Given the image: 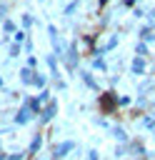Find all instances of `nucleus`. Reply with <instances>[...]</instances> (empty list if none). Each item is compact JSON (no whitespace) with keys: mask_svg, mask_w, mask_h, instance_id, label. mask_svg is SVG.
Masks as SVG:
<instances>
[{"mask_svg":"<svg viewBox=\"0 0 155 160\" xmlns=\"http://www.w3.org/2000/svg\"><path fill=\"white\" fill-rule=\"evenodd\" d=\"M80 48H78V40H72L68 48H65V55H62V62H65V68L70 70V72H75L78 68H80Z\"/></svg>","mask_w":155,"mask_h":160,"instance_id":"1","label":"nucleus"},{"mask_svg":"<svg viewBox=\"0 0 155 160\" xmlns=\"http://www.w3.org/2000/svg\"><path fill=\"white\" fill-rule=\"evenodd\" d=\"M98 105H100L102 115H112V112L118 110V92H115V90H105V92H100Z\"/></svg>","mask_w":155,"mask_h":160,"instance_id":"2","label":"nucleus"},{"mask_svg":"<svg viewBox=\"0 0 155 160\" xmlns=\"http://www.w3.org/2000/svg\"><path fill=\"white\" fill-rule=\"evenodd\" d=\"M75 150V140H62V142H55L52 148H50V160H65L70 152Z\"/></svg>","mask_w":155,"mask_h":160,"instance_id":"3","label":"nucleus"},{"mask_svg":"<svg viewBox=\"0 0 155 160\" xmlns=\"http://www.w3.org/2000/svg\"><path fill=\"white\" fill-rule=\"evenodd\" d=\"M48 35H50V42H52V55H55L58 60H62V55H65V45L60 42L58 28H55V25H48Z\"/></svg>","mask_w":155,"mask_h":160,"instance_id":"4","label":"nucleus"},{"mask_svg":"<svg viewBox=\"0 0 155 160\" xmlns=\"http://www.w3.org/2000/svg\"><path fill=\"white\" fill-rule=\"evenodd\" d=\"M58 108H60V105H58V100L52 98V100H50V102H48V105L42 108V112L38 115V120H40V125H50V122L55 120V115H58Z\"/></svg>","mask_w":155,"mask_h":160,"instance_id":"5","label":"nucleus"},{"mask_svg":"<svg viewBox=\"0 0 155 160\" xmlns=\"http://www.w3.org/2000/svg\"><path fill=\"white\" fill-rule=\"evenodd\" d=\"M32 118H35V115H32L30 105H28V102H22V105L18 108V112H15V125H28Z\"/></svg>","mask_w":155,"mask_h":160,"instance_id":"6","label":"nucleus"},{"mask_svg":"<svg viewBox=\"0 0 155 160\" xmlns=\"http://www.w3.org/2000/svg\"><path fill=\"white\" fill-rule=\"evenodd\" d=\"M45 62H48V68H50V78H52V80H60V65H58L60 60L50 52V55H45Z\"/></svg>","mask_w":155,"mask_h":160,"instance_id":"7","label":"nucleus"},{"mask_svg":"<svg viewBox=\"0 0 155 160\" xmlns=\"http://www.w3.org/2000/svg\"><path fill=\"white\" fill-rule=\"evenodd\" d=\"M40 148H42V132H35L32 140H30V145H28V158H35L40 152Z\"/></svg>","mask_w":155,"mask_h":160,"instance_id":"8","label":"nucleus"},{"mask_svg":"<svg viewBox=\"0 0 155 160\" xmlns=\"http://www.w3.org/2000/svg\"><path fill=\"white\" fill-rule=\"evenodd\" d=\"M80 80H82L92 92H100V85H98V80L92 78V72H90V70H80Z\"/></svg>","mask_w":155,"mask_h":160,"instance_id":"9","label":"nucleus"},{"mask_svg":"<svg viewBox=\"0 0 155 160\" xmlns=\"http://www.w3.org/2000/svg\"><path fill=\"white\" fill-rule=\"evenodd\" d=\"M130 72H132V75H142V72H145V58H138V55H135V58L130 60Z\"/></svg>","mask_w":155,"mask_h":160,"instance_id":"10","label":"nucleus"},{"mask_svg":"<svg viewBox=\"0 0 155 160\" xmlns=\"http://www.w3.org/2000/svg\"><path fill=\"white\" fill-rule=\"evenodd\" d=\"M110 132H112V138H115L118 142H122V145H128V142H130L128 132H125V130H122L120 125H112V128H110Z\"/></svg>","mask_w":155,"mask_h":160,"instance_id":"11","label":"nucleus"},{"mask_svg":"<svg viewBox=\"0 0 155 160\" xmlns=\"http://www.w3.org/2000/svg\"><path fill=\"white\" fill-rule=\"evenodd\" d=\"M18 75H20V82H22V85H30V88H32V75H35V70H30V68L22 65Z\"/></svg>","mask_w":155,"mask_h":160,"instance_id":"12","label":"nucleus"},{"mask_svg":"<svg viewBox=\"0 0 155 160\" xmlns=\"http://www.w3.org/2000/svg\"><path fill=\"white\" fill-rule=\"evenodd\" d=\"M32 88L45 90V88H48V75H42L40 70H35V75H32Z\"/></svg>","mask_w":155,"mask_h":160,"instance_id":"13","label":"nucleus"},{"mask_svg":"<svg viewBox=\"0 0 155 160\" xmlns=\"http://www.w3.org/2000/svg\"><path fill=\"white\" fill-rule=\"evenodd\" d=\"M140 40H142V42H152V40H155V30H152L150 25H142V28H140Z\"/></svg>","mask_w":155,"mask_h":160,"instance_id":"14","label":"nucleus"},{"mask_svg":"<svg viewBox=\"0 0 155 160\" xmlns=\"http://www.w3.org/2000/svg\"><path fill=\"white\" fill-rule=\"evenodd\" d=\"M20 25H22V30L28 32V30H30V28L35 25V18H32L30 12H22V20H20Z\"/></svg>","mask_w":155,"mask_h":160,"instance_id":"15","label":"nucleus"},{"mask_svg":"<svg viewBox=\"0 0 155 160\" xmlns=\"http://www.w3.org/2000/svg\"><path fill=\"white\" fill-rule=\"evenodd\" d=\"M2 30H5L8 35H15V30H18V25H15V22H12L10 18H5V20H2Z\"/></svg>","mask_w":155,"mask_h":160,"instance_id":"16","label":"nucleus"},{"mask_svg":"<svg viewBox=\"0 0 155 160\" xmlns=\"http://www.w3.org/2000/svg\"><path fill=\"white\" fill-rule=\"evenodd\" d=\"M25 40H28V32H25L22 28H18V30H15V35H12V42H18V45H22Z\"/></svg>","mask_w":155,"mask_h":160,"instance_id":"17","label":"nucleus"},{"mask_svg":"<svg viewBox=\"0 0 155 160\" xmlns=\"http://www.w3.org/2000/svg\"><path fill=\"white\" fill-rule=\"evenodd\" d=\"M92 68H95V70H108L105 58H102V55H92Z\"/></svg>","mask_w":155,"mask_h":160,"instance_id":"18","label":"nucleus"},{"mask_svg":"<svg viewBox=\"0 0 155 160\" xmlns=\"http://www.w3.org/2000/svg\"><path fill=\"white\" fill-rule=\"evenodd\" d=\"M135 52H138V58H148V45L140 40V42L135 45Z\"/></svg>","mask_w":155,"mask_h":160,"instance_id":"19","label":"nucleus"},{"mask_svg":"<svg viewBox=\"0 0 155 160\" xmlns=\"http://www.w3.org/2000/svg\"><path fill=\"white\" fill-rule=\"evenodd\" d=\"M20 50H22V45H18V42H10V50H8V52H10V58H18V55H20Z\"/></svg>","mask_w":155,"mask_h":160,"instance_id":"20","label":"nucleus"},{"mask_svg":"<svg viewBox=\"0 0 155 160\" xmlns=\"http://www.w3.org/2000/svg\"><path fill=\"white\" fill-rule=\"evenodd\" d=\"M25 68L35 70V68H38V58H35V55H28V60H25Z\"/></svg>","mask_w":155,"mask_h":160,"instance_id":"21","label":"nucleus"},{"mask_svg":"<svg viewBox=\"0 0 155 160\" xmlns=\"http://www.w3.org/2000/svg\"><path fill=\"white\" fill-rule=\"evenodd\" d=\"M115 45H118V35H112V38H110V40H108V45H105V48H102V52H108V50H112V48H115Z\"/></svg>","mask_w":155,"mask_h":160,"instance_id":"22","label":"nucleus"},{"mask_svg":"<svg viewBox=\"0 0 155 160\" xmlns=\"http://www.w3.org/2000/svg\"><path fill=\"white\" fill-rule=\"evenodd\" d=\"M132 102V98H125V95H118V108H125V105H130Z\"/></svg>","mask_w":155,"mask_h":160,"instance_id":"23","label":"nucleus"},{"mask_svg":"<svg viewBox=\"0 0 155 160\" xmlns=\"http://www.w3.org/2000/svg\"><path fill=\"white\" fill-rule=\"evenodd\" d=\"M142 125H145V128H150V130H155V118H152V115L142 118Z\"/></svg>","mask_w":155,"mask_h":160,"instance_id":"24","label":"nucleus"},{"mask_svg":"<svg viewBox=\"0 0 155 160\" xmlns=\"http://www.w3.org/2000/svg\"><path fill=\"white\" fill-rule=\"evenodd\" d=\"M28 158V152H10L8 155V160H25Z\"/></svg>","mask_w":155,"mask_h":160,"instance_id":"25","label":"nucleus"},{"mask_svg":"<svg viewBox=\"0 0 155 160\" xmlns=\"http://www.w3.org/2000/svg\"><path fill=\"white\" fill-rule=\"evenodd\" d=\"M78 2H80V0H72V2H70V5L65 8V15H70V12H75V8H78Z\"/></svg>","mask_w":155,"mask_h":160,"instance_id":"26","label":"nucleus"},{"mask_svg":"<svg viewBox=\"0 0 155 160\" xmlns=\"http://www.w3.org/2000/svg\"><path fill=\"white\" fill-rule=\"evenodd\" d=\"M88 160H100V152L92 148V150H88Z\"/></svg>","mask_w":155,"mask_h":160,"instance_id":"27","label":"nucleus"},{"mask_svg":"<svg viewBox=\"0 0 155 160\" xmlns=\"http://www.w3.org/2000/svg\"><path fill=\"white\" fill-rule=\"evenodd\" d=\"M25 50H28V55H32V40H30V38L25 40Z\"/></svg>","mask_w":155,"mask_h":160,"instance_id":"28","label":"nucleus"},{"mask_svg":"<svg viewBox=\"0 0 155 160\" xmlns=\"http://www.w3.org/2000/svg\"><path fill=\"white\" fill-rule=\"evenodd\" d=\"M108 2H110V0H98V5H100V10H102V8L108 5Z\"/></svg>","mask_w":155,"mask_h":160,"instance_id":"29","label":"nucleus"},{"mask_svg":"<svg viewBox=\"0 0 155 160\" xmlns=\"http://www.w3.org/2000/svg\"><path fill=\"white\" fill-rule=\"evenodd\" d=\"M0 160H8V155H5V152H2V150H0Z\"/></svg>","mask_w":155,"mask_h":160,"instance_id":"30","label":"nucleus"},{"mask_svg":"<svg viewBox=\"0 0 155 160\" xmlns=\"http://www.w3.org/2000/svg\"><path fill=\"white\" fill-rule=\"evenodd\" d=\"M0 135H2V132H0ZM0 150H2V138H0Z\"/></svg>","mask_w":155,"mask_h":160,"instance_id":"31","label":"nucleus"},{"mask_svg":"<svg viewBox=\"0 0 155 160\" xmlns=\"http://www.w3.org/2000/svg\"><path fill=\"white\" fill-rule=\"evenodd\" d=\"M0 88H2V78H0Z\"/></svg>","mask_w":155,"mask_h":160,"instance_id":"32","label":"nucleus"},{"mask_svg":"<svg viewBox=\"0 0 155 160\" xmlns=\"http://www.w3.org/2000/svg\"><path fill=\"white\" fill-rule=\"evenodd\" d=\"M138 2H142V0H135V5H138Z\"/></svg>","mask_w":155,"mask_h":160,"instance_id":"33","label":"nucleus"},{"mask_svg":"<svg viewBox=\"0 0 155 160\" xmlns=\"http://www.w3.org/2000/svg\"><path fill=\"white\" fill-rule=\"evenodd\" d=\"M35 160H42V158H35Z\"/></svg>","mask_w":155,"mask_h":160,"instance_id":"34","label":"nucleus"},{"mask_svg":"<svg viewBox=\"0 0 155 160\" xmlns=\"http://www.w3.org/2000/svg\"><path fill=\"white\" fill-rule=\"evenodd\" d=\"M152 118H155V115H152Z\"/></svg>","mask_w":155,"mask_h":160,"instance_id":"35","label":"nucleus"}]
</instances>
